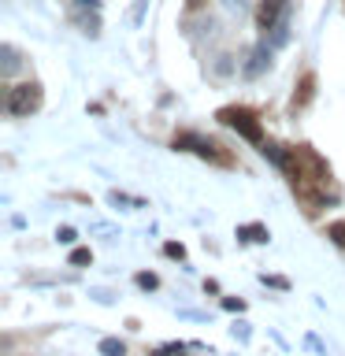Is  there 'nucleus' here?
<instances>
[{
    "mask_svg": "<svg viewBox=\"0 0 345 356\" xmlns=\"http://www.w3.org/2000/svg\"><path fill=\"white\" fill-rule=\"evenodd\" d=\"M175 356H182V349H178V353H175Z\"/></svg>",
    "mask_w": 345,
    "mask_h": 356,
    "instance_id": "obj_19",
    "label": "nucleus"
},
{
    "mask_svg": "<svg viewBox=\"0 0 345 356\" xmlns=\"http://www.w3.org/2000/svg\"><path fill=\"white\" fill-rule=\"evenodd\" d=\"M41 108V86L38 82H19L8 89V111L11 115H30V111Z\"/></svg>",
    "mask_w": 345,
    "mask_h": 356,
    "instance_id": "obj_2",
    "label": "nucleus"
},
{
    "mask_svg": "<svg viewBox=\"0 0 345 356\" xmlns=\"http://www.w3.org/2000/svg\"><path fill=\"white\" fill-rule=\"evenodd\" d=\"M163 252L171 256V260H186V245H178V241H167Z\"/></svg>",
    "mask_w": 345,
    "mask_h": 356,
    "instance_id": "obj_11",
    "label": "nucleus"
},
{
    "mask_svg": "<svg viewBox=\"0 0 345 356\" xmlns=\"http://www.w3.org/2000/svg\"><path fill=\"white\" fill-rule=\"evenodd\" d=\"M74 22L82 26V33H89V38H97V33H100V22H97V15H93V19H86V15H78V11H74Z\"/></svg>",
    "mask_w": 345,
    "mask_h": 356,
    "instance_id": "obj_9",
    "label": "nucleus"
},
{
    "mask_svg": "<svg viewBox=\"0 0 345 356\" xmlns=\"http://www.w3.org/2000/svg\"><path fill=\"white\" fill-rule=\"evenodd\" d=\"M186 4H189V8H200V4H204V0H186Z\"/></svg>",
    "mask_w": 345,
    "mask_h": 356,
    "instance_id": "obj_18",
    "label": "nucleus"
},
{
    "mask_svg": "<svg viewBox=\"0 0 345 356\" xmlns=\"http://www.w3.org/2000/svg\"><path fill=\"white\" fill-rule=\"evenodd\" d=\"M264 282H267V286H275V289H286V286H289L286 278H267V275H264Z\"/></svg>",
    "mask_w": 345,
    "mask_h": 356,
    "instance_id": "obj_17",
    "label": "nucleus"
},
{
    "mask_svg": "<svg viewBox=\"0 0 345 356\" xmlns=\"http://www.w3.org/2000/svg\"><path fill=\"white\" fill-rule=\"evenodd\" d=\"M100 356H127V345L119 338H104L100 341Z\"/></svg>",
    "mask_w": 345,
    "mask_h": 356,
    "instance_id": "obj_8",
    "label": "nucleus"
},
{
    "mask_svg": "<svg viewBox=\"0 0 345 356\" xmlns=\"http://www.w3.org/2000/svg\"><path fill=\"white\" fill-rule=\"evenodd\" d=\"M267 67H271V44H256V49L249 52V63H245V74H249V78H260L264 71H267Z\"/></svg>",
    "mask_w": 345,
    "mask_h": 356,
    "instance_id": "obj_4",
    "label": "nucleus"
},
{
    "mask_svg": "<svg viewBox=\"0 0 345 356\" xmlns=\"http://www.w3.org/2000/svg\"><path fill=\"white\" fill-rule=\"evenodd\" d=\"M197 156H204V160H216V163H230L227 156L219 152V145H216V141H200V145H197Z\"/></svg>",
    "mask_w": 345,
    "mask_h": 356,
    "instance_id": "obj_7",
    "label": "nucleus"
},
{
    "mask_svg": "<svg viewBox=\"0 0 345 356\" xmlns=\"http://www.w3.org/2000/svg\"><path fill=\"white\" fill-rule=\"evenodd\" d=\"M78 238V234L71 230V227H60V230H56V241H60V245H71Z\"/></svg>",
    "mask_w": 345,
    "mask_h": 356,
    "instance_id": "obj_14",
    "label": "nucleus"
},
{
    "mask_svg": "<svg viewBox=\"0 0 345 356\" xmlns=\"http://www.w3.org/2000/svg\"><path fill=\"white\" fill-rule=\"evenodd\" d=\"M134 282H138L141 289H156V286H160V278H156L152 271H141V275H134Z\"/></svg>",
    "mask_w": 345,
    "mask_h": 356,
    "instance_id": "obj_10",
    "label": "nucleus"
},
{
    "mask_svg": "<svg viewBox=\"0 0 345 356\" xmlns=\"http://www.w3.org/2000/svg\"><path fill=\"white\" fill-rule=\"evenodd\" d=\"M286 11H289V0H260V8H256V22H260L264 30H275L286 22Z\"/></svg>",
    "mask_w": 345,
    "mask_h": 356,
    "instance_id": "obj_3",
    "label": "nucleus"
},
{
    "mask_svg": "<svg viewBox=\"0 0 345 356\" xmlns=\"http://www.w3.org/2000/svg\"><path fill=\"white\" fill-rule=\"evenodd\" d=\"M327 234H330V241H334V245H345V222H330V230H327Z\"/></svg>",
    "mask_w": 345,
    "mask_h": 356,
    "instance_id": "obj_12",
    "label": "nucleus"
},
{
    "mask_svg": "<svg viewBox=\"0 0 345 356\" xmlns=\"http://www.w3.org/2000/svg\"><path fill=\"white\" fill-rule=\"evenodd\" d=\"M238 238H245V241H267V238H271V234H267V227H260V222H249V227H241L238 230Z\"/></svg>",
    "mask_w": 345,
    "mask_h": 356,
    "instance_id": "obj_6",
    "label": "nucleus"
},
{
    "mask_svg": "<svg viewBox=\"0 0 345 356\" xmlns=\"http://www.w3.org/2000/svg\"><path fill=\"white\" fill-rule=\"evenodd\" d=\"M216 119L223 122V127L238 130L245 141L264 145V130H260V122H256V115H252L249 108H219V111H216Z\"/></svg>",
    "mask_w": 345,
    "mask_h": 356,
    "instance_id": "obj_1",
    "label": "nucleus"
},
{
    "mask_svg": "<svg viewBox=\"0 0 345 356\" xmlns=\"http://www.w3.org/2000/svg\"><path fill=\"white\" fill-rule=\"evenodd\" d=\"M89 260H93V252H89V249H74V252H71V267H82V264H89Z\"/></svg>",
    "mask_w": 345,
    "mask_h": 356,
    "instance_id": "obj_13",
    "label": "nucleus"
},
{
    "mask_svg": "<svg viewBox=\"0 0 345 356\" xmlns=\"http://www.w3.org/2000/svg\"><path fill=\"white\" fill-rule=\"evenodd\" d=\"M234 338H249V323H234Z\"/></svg>",
    "mask_w": 345,
    "mask_h": 356,
    "instance_id": "obj_16",
    "label": "nucleus"
},
{
    "mask_svg": "<svg viewBox=\"0 0 345 356\" xmlns=\"http://www.w3.org/2000/svg\"><path fill=\"white\" fill-rule=\"evenodd\" d=\"M0 60H4V63H0V74H4V78H11V74L19 71V52L11 49V44H4V49H0Z\"/></svg>",
    "mask_w": 345,
    "mask_h": 356,
    "instance_id": "obj_5",
    "label": "nucleus"
},
{
    "mask_svg": "<svg viewBox=\"0 0 345 356\" xmlns=\"http://www.w3.org/2000/svg\"><path fill=\"white\" fill-rule=\"evenodd\" d=\"M223 308H227V312H241L245 300H241V297H223Z\"/></svg>",
    "mask_w": 345,
    "mask_h": 356,
    "instance_id": "obj_15",
    "label": "nucleus"
}]
</instances>
